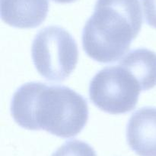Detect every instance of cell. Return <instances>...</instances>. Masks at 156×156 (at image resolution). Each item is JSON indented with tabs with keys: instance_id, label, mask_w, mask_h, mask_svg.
Masks as SVG:
<instances>
[{
	"instance_id": "9",
	"label": "cell",
	"mask_w": 156,
	"mask_h": 156,
	"mask_svg": "<svg viewBox=\"0 0 156 156\" xmlns=\"http://www.w3.org/2000/svg\"><path fill=\"white\" fill-rule=\"evenodd\" d=\"M146 22L156 28V0H141Z\"/></svg>"
},
{
	"instance_id": "6",
	"label": "cell",
	"mask_w": 156,
	"mask_h": 156,
	"mask_svg": "<svg viewBox=\"0 0 156 156\" xmlns=\"http://www.w3.org/2000/svg\"><path fill=\"white\" fill-rule=\"evenodd\" d=\"M48 11V0H1L2 19L12 27H38L45 21Z\"/></svg>"
},
{
	"instance_id": "8",
	"label": "cell",
	"mask_w": 156,
	"mask_h": 156,
	"mask_svg": "<svg viewBox=\"0 0 156 156\" xmlns=\"http://www.w3.org/2000/svg\"><path fill=\"white\" fill-rule=\"evenodd\" d=\"M52 156H97V154L88 143L74 139L64 143Z\"/></svg>"
},
{
	"instance_id": "3",
	"label": "cell",
	"mask_w": 156,
	"mask_h": 156,
	"mask_svg": "<svg viewBox=\"0 0 156 156\" xmlns=\"http://www.w3.org/2000/svg\"><path fill=\"white\" fill-rule=\"evenodd\" d=\"M31 56L46 80L62 82L75 70L79 58L76 41L66 29L51 25L41 29L33 41Z\"/></svg>"
},
{
	"instance_id": "1",
	"label": "cell",
	"mask_w": 156,
	"mask_h": 156,
	"mask_svg": "<svg viewBox=\"0 0 156 156\" xmlns=\"http://www.w3.org/2000/svg\"><path fill=\"white\" fill-rule=\"evenodd\" d=\"M11 113L22 128L45 130L67 139L76 136L85 126L88 106L86 99L69 87L30 82L14 93Z\"/></svg>"
},
{
	"instance_id": "10",
	"label": "cell",
	"mask_w": 156,
	"mask_h": 156,
	"mask_svg": "<svg viewBox=\"0 0 156 156\" xmlns=\"http://www.w3.org/2000/svg\"><path fill=\"white\" fill-rule=\"evenodd\" d=\"M53 1L56 2L58 3H71L73 2L76 1V0H53Z\"/></svg>"
},
{
	"instance_id": "2",
	"label": "cell",
	"mask_w": 156,
	"mask_h": 156,
	"mask_svg": "<svg viewBox=\"0 0 156 156\" xmlns=\"http://www.w3.org/2000/svg\"><path fill=\"white\" fill-rule=\"evenodd\" d=\"M142 24L139 0H97L82 31L84 50L98 62L118 61L129 50Z\"/></svg>"
},
{
	"instance_id": "5",
	"label": "cell",
	"mask_w": 156,
	"mask_h": 156,
	"mask_svg": "<svg viewBox=\"0 0 156 156\" xmlns=\"http://www.w3.org/2000/svg\"><path fill=\"white\" fill-rule=\"evenodd\" d=\"M126 139L131 149L140 156H156V108L136 110L126 127Z\"/></svg>"
},
{
	"instance_id": "4",
	"label": "cell",
	"mask_w": 156,
	"mask_h": 156,
	"mask_svg": "<svg viewBox=\"0 0 156 156\" xmlns=\"http://www.w3.org/2000/svg\"><path fill=\"white\" fill-rule=\"evenodd\" d=\"M141 87L133 76L120 65L106 67L90 82L89 96L98 109L111 114H123L133 110Z\"/></svg>"
},
{
	"instance_id": "7",
	"label": "cell",
	"mask_w": 156,
	"mask_h": 156,
	"mask_svg": "<svg viewBox=\"0 0 156 156\" xmlns=\"http://www.w3.org/2000/svg\"><path fill=\"white\" fill-rule=\"evenodd\" d=\"M120 65L135 77L142 90H149L156 86L155 52L146 48L135 49L122 58Z\"/></svg>"
}]
</instances>
